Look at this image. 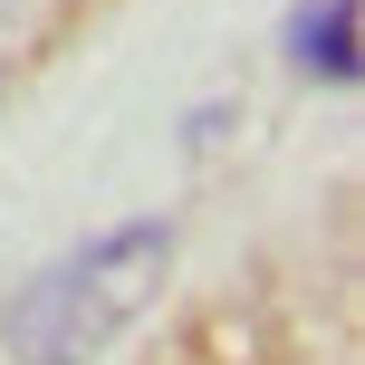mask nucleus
<instances>
[{
  "mask_svg": "<svg viewBox=\"0 0 365 365\" xmlns=\"http://www.w3.org/2000/svg\"><path fill=\"white\" fill-rule=\"evenodd\" d=\"M173 279V221H115L29 279L0 317L10 365H96Z\"/></svg>",
  "mask_w": 365,
  "mask_h": 365,
  "instance_id": "f257e3e1",
  "label": "nucleus"
},
{
  "mask_svg": "<svg viewBox=\"0 0 365 365\" xmlns=\"http://www.w3.org/2000/svg\"><path fill=\"white\" fill-rule=\"evenodd\" d=\"M289 58L308 77H327V87H356L365 48H356V0H308V10L289 19Z\"/></svg>",
  "mask_w": 365,
  "mask_h": 365,
  "instance_id": "f03ea898",
  "label": "nucleus"
}]
</instances>
